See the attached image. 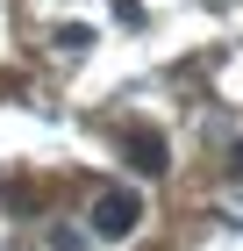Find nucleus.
Listing matches in <instances>:
<instances>
[{"label":"nucleus","mask_w":243,"mask_h":251,"mask_svg":"<svg viewBox=\"0 0 243 251\" xmlns=\"http://www.w3.org/2000/svg\"><path fill=\"white\" fill-rule=\"evenodd\" d=\"M229 173H236V179H243V144H236V151H229Z\"/></svg>","instance_id":"20e7f679"},{"label":"nucleus","mask_w":243,"mask_h":251,"mask_svg":"<svg viewBox=\"0 0 243 251\" xmlns=\"http://www.w3.org/2000/svg\"><path fill=\"white\" fill-rule=\"evenodd\" d=\"M122 151H129V165H136V173H150V179L172 165L165 136H157V129H143V122H136V129H122Z\"/></svg>","instance_id":"f03ea898"},{"label":"nucleus","mask_w":243,"mask_h":251,"mask_svg":"<svg viewBox=\"0 0 243 251\" xmlns=\"http://www.w3.org/2000/svg\"><path fill=\"white\" fill-rule=\"evenodd\" d=\"M136 223H143V201H136L129 187H108V194L93 201V237H108V244H114V237H129Z\"/></svg>","instance_id":"f257e3e1"},{"label":"nucleus","mask_w":243,"mask_h":251,"mask_svg":"<svg viewBox=\"0 0 243 251\" xmlns=\"http://www.w3.org/2000/svg\"><path fill=\"white\" fill-rule=\"evenodd\" d=\"M86 43H93L86 22H65V29H57V50H86Z\"/></svg>","instance_id":"7ed1b4c3"}]
</instances>
